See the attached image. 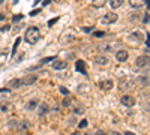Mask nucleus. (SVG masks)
Wrapping results in <instances>:
<instances>
[{
	"instance_id": "nucleus-10",
	"label": "nucleus",
	"mask_w": 150,
	"mask_h": 135,
	"mask_svg": "<svg viewBox=\"0 0 150 135\" xmlns=\"http://www.w3.org/2000/svg\"><path fill=\"white\" fill-rule=\"evenodd\" d=\"M75 69H77L78 72H81L83 75H86V74H87V71H86V63L83 62V60H77V62H75Z\"/></svg>"
},
{
	"instance_id": "nucleus-18",
	"label": "nucleus",
	"mask_w": 150,
	"mask_h": 135,
	"mask_svg": "<svg viewBox=\"0 0 150 135\" xmlns=\"http://www.w3.org/2000/svg\"><path fill=\"white\" fill-rule=\"evenodd\" d=\"M71 105H72V99L69 96H65L63 101H62V107H63V108H69Z\"/></svg>"
},
{
	"instance_id": "nucleus-13",
	"label": "nucleus",
	"mask_w": 150,
	"mask_h": 135,
	"mask_svg": "<svg viewBox=\"0 0 150 135\" xmlns=\"http://www.w3.org/2000/svg\"><path fill=\"white\" fill-rule=\"evenodd\" d=\"M38 108H39V116H41V117L45 116V114L50 111V107H48L47 104H39V105H38Z\"/></svg>"
},
{
	"instance_id": "nucleus-29",
	"label": "nucleus",
	"mask_w": 150,
	"mask_h": 135,
	"mask_svg": "<svg viewBox=\"0 0 150 135\" xmlns=\"http://www.w3.org/2000/svg\"><path fill=\"white\" fill-rule=\"evenodd\" d=\"M81 30H83L84 33H92V32L95 30V27H83Z\"/></svg>"
},
{
	"instance_id": "nucleus-45",
	"label": "nucleus",
	"mask_w": 150,
	"mask_h": 135,
	"mask_svg": "<svg viewBox=\"0 0 150 135\" xmlns=\"http://www.w3.org/2000/svg\"><path fill=\"white\" fill-rule=\"evenodd\" d=\"M84 135H89V134H84Z\"/></svg>"
},
{
	"instance_id": "nucleus-27",
	"label": "nucleus",
	"mask_w": 150,
	"mask_h": 135,
	"mask_svg": "<svg viewBox=\"0 0 150 135\" xmlns=\"http://www.w3.org/2000/svg\"><path fill=\"white\" fill-rule=\"evenodd\" d=\"M143 110H144V113H146V114H150V104H149V102H147V104H144Z\"/></svg>"
},
{
	"instance_id": "nucleus-15",
	"label": "nucleus",
	"mask_w": 150,
	"mask_h": 135,
	"mask_svg": "<svg viewBox=\"0 0 150 135\" xmlns=\"http://www.w3.org/2000/svg\"><path fill=\"white\" fill-rule=\"evenodd\" d=\"M38 105H39V104H38V101H36V99H32V101H29V102H27V105H26V110L32 111V110H35Z\"/></svg>"
},
{
	"instance_id": "nucleus-28",
	"label": "nucleus",
	"mask_w": 150,
	"mask_h": 135,
	"mask_svg": "<svg viewBox=\"0 0 150 135\" xmlns=\"http://www.w3.org/2000/svg\"><path fill=\"white\" fill-rule=\"evenodd\" d=\"M21 18H23V15H21V14H20V15H14V17H12V23H18Z\"/></svg>"
},
{
	"instance_id": "nucleus-23",
	"label": "nucleus",
	"mask_w": 150,
	"mask_h": 135,
	"mask_svg": "<svg viewBox=\"0 0 150 135\" xmlns=\"http://www.w3.org/2000/svg\"><path fill=\"white\" fill-rule=\"evenodd\" d=\"M59 90H60V93H62V95H65V96H69V93H71V92H69L66 87H63V86H60Z\"/></svg>"
},
{
	"instance_id": "nucleus-11",
	"label": "nucleus",
	"mask_w": 150,
	"mask_h": 135,
	"mask_svg": "<svg viewBox=\"0 0 150 135\" xmlns=\"http://www.w3.org/2000/svg\"><path fill=\"white\" fill-rule=\"evenodd\" d=\"M21 86H23L21 78H14V80L9 81V89H20Z\"/></svg>"
},
{
	"instance_id": "nucleus-26",
	"label": "nucleus",
	"mask_w": 150,
	"mask_h": 135,
	"mask_svg": "<svg viewBox=\"0 0 150 135\" xmlns=\"http://www.w3.org/2000/svg\"><path fill=\"white\" fill-rule=\"evenodd\" d=\"M0 108H2V111H8V110H9V104L6 102H2V104H0Z\"/></svg>"
},
{
	"instance_id": "nucleus-9",
	"label": "nucleus",
	"mask_w": 150,
	"mask_h": 135,
	"mask_svg": "<svg viewBox=\"0 0 150 135\" xmlns=\"http://www.w3.org/2000/svg\"><path fill=\"white\" fill-rule=\"evenodd\" d=\"M144 3H146V0H129V6L132 9H140L144 6Z\"/></svg>"
},
{
	"instance_id": "nucleus-39",
	"label": "nucleus",
	"mask_w": 150,
	"mask_h": 135,
	"mask_svg": "<svg viewBox=\"0 0 150 135\" xmlns=\"http://www.w3.org/2000/svg\"><path fill=\"white\" fill-rule=\"evenodd\" d=\"M110 135H122V134H120V132H117V131H112Z\"/></svg>"
},
{
	"instance_id": "nucleus-31",
	"label": "nucleus",
	"mask_w": 150,
	"mask_h": 135,
	"mask_svg": "<svg viewBox=\"0 0 150 135\" xmlns=\"http://www.w3.org/2000/svg\"><path fill=\"white\" fill-rule=\"evenodd\" d=\"M54 60V57H47V59H44L42 62H41V65H44V63H48V62H53Z\"/></svg>"
},
{
	"instance_id": "nucleus-2",
	"label": "nucleus",
	"mask_w": 150,
	"mask_h": 135,
	"mask_svg": "<svg viewBox=\"0 0 150 135\" xmlns=\"http://www.w3.org/2000/svg\"><path fill=\"white\" fill-rule=\"evenodd\" d=\"M120 104H122L123 107L131 108V107H134V105L137 104V101H135V98H134L132 95H123V96L120 98Z\"/></svg>"
},
{
	"instance_id": "nucleus-1",
	"label": "nucleus",
	"mask_w": 150,
	"mask_h": 135,
	"mask_svg": "<svg viewBox=\"0 0 150 135\" xmlns=\"http://www.w3.org/2000/svg\"><path fill=\"white\" fill-rule=\"evenodd\" d=\"M24 39H26L30 45H35L38 41L41 39V32H39V29L35 27V26L29 27L27 32H26V35H24Z\"/></svg>"
},
{
	"instance_id": "nucleus-43",
	"label": "nucleus",
	"mask_w": 150,
	"mask_h": 135,
	"mask_svg": "<svg viewBox=\"0 0 150 135\" xmlns=\"http://www.w3.org/2000/svg\"><path fill=\"white\" fill-rule=\"evenodd\" d=\"M71 135H81V134H80V132H78V131H75V132H72V134H71Z\"/></svg>"
},
{
	"instance_id": "nucleus-12",
	"label": "nucleus",
	"mask_w": 150,
	"mask_h": 135,
	"mask_svg": "<svg viewBox=\"0 0 150 135\" xmlns=\"http://www.w3.org/2000/svg\"><path fill=\"white\" fill-rule=\"evenodd\" d=\"M95 63L104 66V65L108 63V57H107V56H96V57H95Z\"/></svg>"
},
{
	"instance_id": "nucleus-37",
	"label": "nucleus",
	"mask_w": 150,
	"mask_h": 135,
	"mask_svg": "<svg viewBox=\"0 0 150 135\" xmlns=\"http://www.w3.org/2000/svg\"><path fill=\"white\" fill-rule=\"evenodd\" d=\"M146 45L150 47V35H147V39H146Z\"/></svg>"
},
{
	"instance_id": "nucleus-24",
	"label": "nucleus",
	"mask_w": 150,
	"mask_h": 135,
	"mask_svg": "<svg viewBox=\"0 0 150 135\" xmlns=\"http://www.w3.org/2000/svg\"><path fill=\"white\" fill-rule=\"evenodd\" d=\"M87 125H89V122H87L86 119H83L80 123H78V128H80V129H84V128H87Z\"/></svg>"
},
{
	"instance_id": "nucleus-16",
	"label": "nucleus",
	"mask_w": 150,
	"mask_h": 135,
	"mask_svg": "<svg viewBox=\"0 0 150 135\" xmlns=\"http://www.w3.org/2000/svg\"><path fill=\"white\" fill-rule=\"evenodd\" d=\"M131 39H137V41H143V39H144V35H143V32H134V33L131 35Z\"/></svg>"
},
{
	"instance_id": "nucleus-35",
	"label": "nucleus",
	"mask_w": 150,
	"mask_h": 135,
	"mask_svg": "<svg viewBox=\"0 0 150 135\" xmlns=\"http://www.w3.org/2000/svg\"><path fill=\"white\" fill-rule=\"evenodd\" d=\"M9 29H11V27H9V26H3V27H2V29H0V32H8V30H9Z\"/></svg>"
},
{
	"instance_id": "nucleus-40",
	"label": "nucleus",
	"mask_w": 150,
	"mask_h": 135,
	"mask_svg": "<svg viewBox=\"0 0 150 135\" xmlns=\"http://www.w3.org/2000/svg\"><path fill=\"white\" fill-rule=\"evenodd\" d=\"M50 2H51V0H45V2H44V3H42V6H47V5H48V3H50Z\"/></svg>"
},
{
	"instance_id": "nucleus-19",
	"label": "nucleus",
	"mask_w": 150,
	"mask_h": 135,
	"mask_svg": "<svg viewBox=\"0 0 150 135\" xmlns=\"http://www.w3.org/2000/svg\"><path fill=\"white\" fill-rule=\"evenodd\" d=\"M20 131H27L29 128H30V122H27V120H24V122H21V123L17 126Z\"/></svg>"
},
{
	"instance_id": "nucleus-38",
	"label": "nucleus",
	"mask_w": 150,
	"mask_h": 135,
	"mask_svg": "<svg viewBox=\"0 0 150 135\" xmlns=\"http://www.w3.org/2000/svg\"><path fill=\"white\" fill-rule=\"evenodd\" d=\"M9 89H0V93H8Z\"/></svg>"
},
{
	"instance_id": "nucleus-36",
	"label": "nucleus",
	"mask_w": 150,
	"mask_h": 135,
	"mask_svg": "<svg viewBox=\"0 0 150 135\" xmlns=\"http://www.w3.org/2000/svg\"><path fill=\"white\" fill-rule=\"evenodd\" d=\"M95 135H107V132H104V131H96Z\"/></svg>"
},
{
	"instance_id": "nucleus-25",
	"label": "nucleus",
	"mask_w": 150,
	"mask_h": 135,
	"mask_svg": "<svg viewBox=\"0 0 150 135\" xmlns=\"http://www.w3.org/2000/svg\"><path fill=\"white\" fill-rule=\"evenodd\" d=\"M5 63H6V54L2 53V54H0V68H2Z\"/></svg>"
},
{
	"instance_id": "nucleus-42",
	"label": "nucleus",
	"mask_w": 150,
	"mask_h": 135,
	"mask_svg": "<svg viewBox=\"0 0 150 135\" xmlns=\"http://www.w3.org/2000/svg\"><path fill=\"white\" fill-rule=\"evenodd\" d=\"M5 20V14H0V21H3Z\"/></svg>"
},
{
	"instance_id": "nucleus-7",
	"label": "nucleus",
	"mask_w": 150,
	"mask_h": 135,
	"mask_svg": "<svg viewBox=\"0 0 150 135\" xmlns=\"http://www.w3.org/2000/svg\"><path fill=\"white\" fill-rule=\"evenodd\" d=\"M112 86H114V81L112 80H102L101 84H99V87H101L102 90H111Z\"/></svg>"
},
{
	"instance_id": "nucleus-20",
	"label": "nucleus",
	"mask_w": 150,
	"mask_h": 135,
	"mask_svg": "<svg viewBox=\"0 0 150 135\" xmlns=\"http://www.w3.org/2000/svg\"><path fill=\"white\" fill-rule=\"evenodd\" d=\"M107 2H108V0H93L92 6H93V8H102Z\"/></svg>"
},
{
	"instance_id": "nucleus-22",
	"label": "nucleus",
	"mask_w": 150,
	"mask_h": 135,
	"mask_svg": "<svg viewBox=\"0 0 150 135\" xmlns=\"http://www.w3.org/2000/svg\"><path fill=\"white\" fill-rule=\"evenodd\" d=\"M84 110H86V108H84L83 105H78V107H75V108H74V113H75V114H83V113H84Z\"/></svg>"
},
{
	"instance_id": "nucleus-30",
	"label": "nucleus",
	"mask_w": 150,
	"mask_h": 135,
	"mask_svg": "<svg viewBox=\"0 0 150 135\" xmlns=\"http://www.w3.org/2000/svg\"><path fill=\"white\" fill-rule=\"evenodd\" d=\"M20 42H21V38H20V36H18V38L15 39V42H14V53H15V50H17V47L20 45Z\"/></svg>"
},
{
	"instance_id": "nucleus-44",
	"label": "nucleus",
	"mask_w": 150,
	"mask_h": 135,
	"mask_svg": "<svg viewBox=\"0 0 150 135\" xmlns=\"http://www.w3.org/2000/svg\"><path fill=\"white\" fill-rule=\"evenodd\" d=\"M3 2H5V0H0V5H2V3H3Z\"/></svg>"
},
{
	"instance_id": "nucleus-41",
	"label": "nucleus",
	"mask_w": 150,
	"mask_h": 135,
	"mask_svg": "<svg viewBox=\"0 0 150 135\" xmlns=\"http://www.w3.org/2000/svg\"><path fill=\"white\" fill-rule=\"evenodd\" d=\"M125 135H135L134 132H129V131H126V132H125Z\"/></svg>"
},
{
	"instance_id": "nucleus-8",
	"label": "nucleus",
	"mask_w": 150,
	"mask_h": 135,
	"mask_svg": "<svg viewBox=\"0 0 150 135\" xmlns=\"http://www.w3.org/2000/svg\"><path fill=\"white\" fill-rule=\"evenodd\" d=\"M36 80H38L36 75H27V77L21 78V83H23V86H30V84H35Z\"/></svg>"
},
{
	"instance_id": "nucleus-32",
	"label": "nucleus",
	"mask_w": 150,
	"mask_h": 135,
	"mask_svg": "<svg viewBox=\"0 0 150 135\" xmlns=\"http://www.w3.org/2000/svg\"><path fill=\"white\" fill-rule=\"evenodd\" d=\"M57 21H59V17H54V18H53L51 21H50V23H48V26H50V27H51V26H53V24H56Z\"/></svg>"
},
{
	"instance_id": "nucleus-5",
	"label": "nucleus",
	"mask_w": 150,
	"mask_h": 135,
	"mask_svg": "<svg viewBox=\"0 0 150 135\" xmlns=\"http://www.w3.org/2000/svg\"><path fill=\"white\" fill-rule=\"evenodd\" d=\"M128 59H129V53H128L126 50H119V51L116 53V60H117V62H120V63L126 62Z\"/></svg>"
},
{
	"instance_id": "nucleus-4",
	"label": "nucleus",
	"mask_w": 150,
	"mask_h": 135,
	"mask_svg": "<svg viewBox=\"0 0 150 135\" xmlns=\"http://www.w3.org/2000/svg\"><path fill=\"white\" fill-rule=\"evenodd\" d=\"M135 65L138 69H144L150 65V57L149 56H140V57H137L135 60Z\"/></svg>"
},
{
	"instance_id": "nucleus-34",
	"label": "nucleus",
	"mask_w": 150,
	"mask_h": 135,
	"mask_svg": "<svg viewBox=\"0 0 150 135\" xmlns=\"http://www.w3.org/2000/svg\"><path fill=\"white\" fill-rule=\"evenodd\" d=\"M39 12H41V9H35L33 12H30V15H32V17H35V15H38V14H39Z\"/></svg>"
},
{
	"instance_id": "nucleus-21",
	"label": "nucleus",
	"mask_w": 150,
	"mask_h": 135,
	"mask_svg": "<svg viewBox=\"0 0 150 135\" xmlns=\"http://www.w3.org/2000/svg\"><path fill=\"white\" fill-rule=\"evenodd\" d=\"M137 83H138L140 86H147V84H150V81H149L146 77H140L138 80H137Z\"/></svg>"
},
{
	"instance_id": "nucleus-33",
	"label": "nucleus",
	"mask_w": 150,
	"mask_h": 135,
	"mask_svg": "<svg viewBox=\"0 0 150 135\" xmlns=\"http://www.w3.org/2000/svg\"><path fill=\"white\" fill-rule=\"evenodd\" d=\"M93 35H95V36H96V38H101V36H104V35H105V33H104V32H99V30H98V32H95V33H93Z\"/></svg>"
},
{
	"instance_id": "nucleus-3",
	"label": "nucleus",
	"mask_w": 150,
	"mask_h": 135,
	"mask_svg": "<svg viewBox=\"0 0 150 135\" xmlns=\"http://www.w3.org/2000/svg\"><path fill=\"white\" fill-rule=\"evenodd\" d=\"M117 20H119V15L116 14V12H107V14L101 18V21L104 24H114Z\"/></svg>"
},
{
	"instance_id": "nucleus-17",
	"label": "nucleus",
	"mask_w": 150,
	"mask_h": 135,
	"mask_svg": "<svg viewBox=\"0 0 150 135\" xmlns=\"http://www.w3.org/2000/svg\"><path fill=\"white\" fill-rule=\"evenodd\" d=\"M119 87H120V90H125V87H126V89H129V87H131V83H129L126 78H123V80H120Z\"/></svg>"
},
{
	"instance_id": "nucleus-14",
	"label": "nucleus",
	"mask_w": 150,
	"mask_h": 135,
	"mask_svg": "<svg viewBox=\"0 0 150 135\" xmlns=\"http://www.w3.org/2000/svg\"><path fill=\"white\" fill-rule=\"evenodd\" d=\"M123 3H125V0H110V5H111V8H112V9L120 8Z\"/></svg>"
},
{
	"instance_id": "nucleus-6",
	"label": "nucleus",
	"mask_w": 150,
	"mask_h": 135,
	"mask_svg": "<svg viewBox=\"0 0 150 135\" xmlns=\"http://www.w3.org/2000/svg\"><path fill=\"white\" fill-rule=\"evenodd\" d=\"M66 66H68L66 62H63V60H57V59L53 60V65H51V68H53L54 71H63Z\"/></svg>"
}]
</instances>
